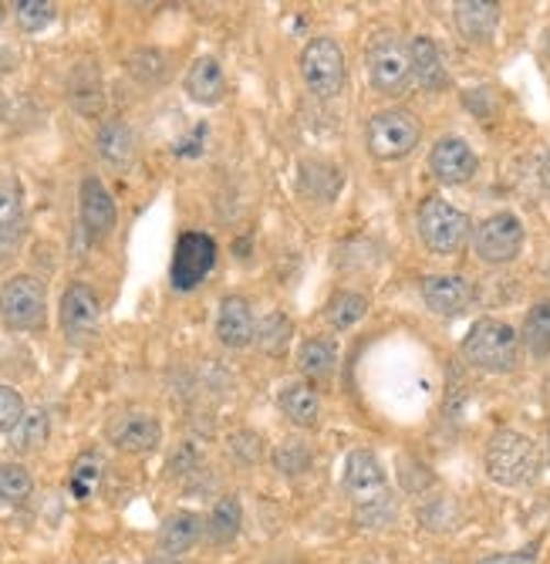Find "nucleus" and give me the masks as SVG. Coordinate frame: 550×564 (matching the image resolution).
Instances as JSON below:
<instances>
[{
	"mask_svg": "<svg viewBox=\"0 0 550 564\" xmlns=\"http://www.w3.org/2000/svg\"><path fill=\"white\" fill-rule=\"evenodd\" d=\"M540 453L537 443L517 430H500L486 446V474L500 487H524L537 477Z\"/></svg>",
	"mask_w": 550,
	"mask_h": 564,
	"instance_id": "nucleus-1",
	"label": "nucleus"
},
{
	"mask_svg": "<svg viewBox=\"0 0 550 564\" xmlns=\"http://www.w3.org/2000/svg\"><path fill=\"white\" fill-rule=\"evenodd\" d=\"M517 332L510 324H503L496 318H483L470 328V335L463 342V355L470 365L483 368V372H514L517 365Z\"/></svg>",
	"mask_w": 550,
	"mask_h": 564,
	"instance_id": "nucleus-2",
	"label": "nucleus"
},
{
	"mask_svg": "<svg viewBox=\"0 0 550 564\" xmlns=\"http://www.w3.org/2000/svg\"><path fill=\"white\" fill-rule=\"evenodd\" d=\"M419 237L433 254H460L470 241V217L439 197H429L419 207Z\"/></svg>",
	"mask_w": 550,
	"mask_h": 564,
	"instance_id": "nucleus-3",
	"label": "nucleus"
},
{
	"mask_svg": "<svg viewBox=\"0 0 550 564\" xmlns=\"http://www.w3.org/2000/svg\"><path fill=\"white\" fill-rule=\"evenodd\" d=\"M44 308H48V295L44 285L31 274H18L4 280L0 288V321L14 332H34L44 324Z\"/></svg>",
	"mask_w": 550,
	"mask_h": 564,
	"instance_id": "nucleus-4",
	"label": "nucleus"
},
{
	"mask_svg": "<svg viewBox=\"0 0 550 564\" xmlns=\"http://www.w3.org/2000/svg\"><path fill=\"white\" fill-rule=\"evenodd\" d=\"M301 75L304 85L317 99H335L345 88V52L332 37H314L301 52Z\"/></svg>",
	"mask_w": 550,
	"mask_h": 564,
	"instance_id": "nucleus-5",
	"label": "nucleus"
},
{
	"mask_svg": "<svg viewBox=\"0 0 550 564\" xmlns=\"http://www.w3.org/2000/svg\"><path fill=\"white\" fill-rule=\"evenodd\" d=\"M419 122L402 109L379 112L369 122V153L375 159H402L419 146Z\"/></svg>",
	"mask_w": 550,
	"mask_h": 564,
	"instance_id": "nucleus-6",
	"label": "nucleus"
},
{
	"mask_svg": "<svg viewBox=\"0 0 550 564\" xmlns=\"http://www.w3.org/2000/svg\"><path fill=\"white\" fill-rule=\"evenodd\" d=\"M364 62H369V78L382 96H402V91L408 88L412 58H408V48L399 37H392V34L379 37L369 48V58Z\"/></svg>",
	"mask_w": 550,
	"mask_h": 564,
	"instance_id": "nucleus-7",
	"label": "nucleus"
},
{
	"mask_svg": "<svg viewBox=\"0 0 550 564\" xmlns=\"http://www.w3.org/2000/svg\"><path fill=\"white\" fill-rule=\"evenodd\" d=\"M216 264V241L210 233H182L176 241V254H172V288L176 291H193L203 285V277L213 270Z\"/></svg>",
	"mask_w": 550,
	"mask_h": 564,
	"instance_id": "nucleus-8",
	"label": "nucleus"
},
{
	"mask_svg": "<svg viewBox=\"0 0 550 564\" xmlns=\"http://www.w3.org/2000/svg\"><path fill=\"white\" fill-rule=\"evenodd\" d=\"M473 247L486 264H507L524 247V223L514 213H493L476 226Z\"/></svg>",
	"mask_w": 550,
	"mask_h": 564,
	"instance_id": "nucleus-9",
	"label": "nucleus"
},
{
	"mask_svg": "<svg viewBox=\"0 0 550 564\" xmlns=\"http://www.w3.org/2000/svg\"><path fill=\"white\" fill-rule=\"evenodd\" d=\"M99 321H102V305L99 295L91 291L81 280L65 288L61 295V332L68 342H85L99 332Z\"/></svg>",
	"mask_w": 550,
	"mask_h": 564,
	"instance_id": "nucleus-10",
	"label": "nucleus"
},
{
	"mask_svg": "<svg viewBox=\"0 0 550 564\" xmlns=\"http://www.w3.org/2000/svg\"><path fill=\"white\" fill-rule=\"evenodd\" d=\"M345 490H348V497L355 500V507L389 497L385 469H382V463H379L375 453H369V450H355V453L345 460Z\"/></svg>",
	"mask_w": 550,
	"mask_h": 564,
	"instance_id": "nucleus-11",
	"label": "nucleus"
},
{
	"mask_svg": "<svg viewBox=\"0 0 550 564\" xmlns=\"http://www.w3.org/2000/svg\"><path fill=\"white\" fill-rule=\"evenodd\" d=\"M78 207H81V226L88 233V241H105L112 226H115V200L105 190V183L99 176H85L81 179V193H78Z\"/></svg>",
	"mask_w": 550,
	"mask_h": 564,
	"instance_id": "nucleus-12",
	"label": "nucleus"
},
{
	"mask_svg": "<svg viewBox=\"0 0 550 564\" xmlns=\"http://www.w3.org/2000/svg\"><path fill=\"white\" fill-rule=\"evenodd\" d=\"M109 443L125 453H153L162 440L159 419L149 412H122L109 422Z\"/></svg>",
	"mask_w": 550,
	"mask_h": 564,
	"instance_id": "nucleus-13",
	"label": "nucleus"
},
{
	"mask_svg": "<svg viewBox=\"0 0 550 564\" xmlns=\"http://www.w3.org/2000/svg\"><path fill=\"white\" fill-rule=\"evenodd\" d=\"M476 166H480L476 153L463 143V139H442V143L433 146V156H429L433 176L449 186H460V183L473 179Z\"/></svg>",
	"mask_w": 550,
	"mask_h": 564,
	"instance_id": "nucleus-14",
	"label": "nucleus"
},
{
	"mask_svg": "<svg viewBox=\"0 0 550 564\" xmlns=\"http://www.w3.org/2000/svg\"><path fill=\"white\" fill-rule=\"evenodd\" d=\"M216 335L226 349H247L257 339V321L247 305V298H223L220 314H216Z\"/></svg>",
	"mask_w": 550,
	"mask_h": 564,
	"instance_id": "nucleus-15",
	"label": "nucleus"
},
{
	"mask_svg": "<svg viewBox=\"0 0 550 564\" xmlns=\"http://www.w3.org/2000/svg\"><path fill=\"white\" fill-rule=\"evenodd\" d=\"M423 298L436 314L449 318V314H460L473 301V288L460 274H436L423 280Z\"/></svg>",
	"mask_w": 550,
	"mask_h": 564,
	"instance_id": "nucleus-16",
	"label": "nucleus"
},
{
	"mask_svg": "<svg viewBox=\"0 0 550 564\" xmlns=\"http://www.w3.org/2000/svg\"><path fill=\"white\" fill-rule=\"evenodd\" d=\"M203 517L193 513V510H179L172 517H166V524L159 528V548L169 554V557H179V554H187L193 551V544L200 541L203 534Z\"/></svg>",
	"mask_w": 550,
	"mask_h": 564,
	"instance_id": "nucleus-17",
	"label": "nucleus"
},
{
	"mask_svg": "<svg viewBox=\"0 0 550 564\" xmlns=\"http://www.w3.org/2000/svg\"><path fill=\"white\" fill-rule=\"evenodd\" d=\"M99 156L115 166V169H128L135 159V132L128 122L122 119H105L99 125Z\"/></svg>",
	"mask_w": 550,
	"mask_h": 564,
	"instance_id": "nucleus-18",
	"label": "nucleus"
},
{
	"mask_svg": "<svg viewBox=\"0 0 550 564\" xmlns=\"http://www.w3.org/2000/svg\"><path fill=\"white\" fill-rule=\"evenodd\" d=\"M408 58H412V75L419 78L423 88L442 91L449 85V71L442 65V55H439L433 37H416V41H412L408 44Z\"/></svg>",
	"mask_w": 550,
	"mask_h": 564,
	"instance_id": "nucleus-19",
	"label": "nucleus"
},
{
	"mask_svg": "<svg viewBox=\"0 0 550 564\" xmlns=\"http://www.w3.org/2000/svg\"><path fill=\"white\" fill-rule=\"evenodd\" d=\"M187 91L190 99L200 106H216L226 91V78L223 68L216 65V58H197L187 71Z\"/></svg>",
	"mask_w": 550,
	"mask_h": 564,
	"instance_id": "nucleus-20",
	"label": "nucleus"
},
{
	"mask_svg": "<svg viewBox=\"0 0 550 564\" xmlns=\"http://www.w3.org/2000/svg\"><path fill=\"white\" fill-rule=\"evenodd\" d=\"M500 21V4H490V0H463L456 4V27L467 41H486L496 31Z\"/></svg>",
	"mask_w": 550,
	"mask_h": 564,
	"instance_id": "nucleus-21",
	"label": "nucleus"
},
{
	"mask_svg": "<svg viewBox=\"0 0 550 564\" xmlns=\"http://www.w3.org/2000/svg\"><path fill=\"white\" fill-rule=\"evenodd\" d=\"M281 409H284V416L294 422V427H301V430L317 427V419H321V399H317V392L307 383H288L281 389Z\"/></svg>",
	"mask_w": 550,
	"mask_h": 564,
	"instance_id": "nucleus-22",
	"label": "nucleus"
},
{
	"mask_svg": "<svg viewBox=\"0 0 550 564\" xmlns=\"http://www.w3.org/2000/svg\"><path fill=\"white\" fill-rule=\"evenodd\" d=\"M24 226V193L14 176H0V244H11Z\"/></svg>",
	"mask_w": 550,
	"mask_h": 564,
	"instance_id": "nucleus-23",
	"label": "nucleus"
},
{
	"mask_svg": "<svg viewBox=\"0 0 550 564\" xmlns=\"http://www.w3.org/2000/svg\"><path fill=\"white\" fill-rule=\"evenodd\" d=\"M240 521H244V510L237 497H220L210 521H206V534L213 544H231L240 534Z\"/></svg>",
	"mask_w": 550,
	"mask_h": 564,
	"instance_id": "nucleus-24",
	"label": "nucleus"
},
{
	"mask_svg": "<svg viewBox=\"0 0 550 564\" xmlns=\"http://www.w3.org/2000/svg\"><path fill=\"white\" fill-rule=\"evenodd\" d=\"M335 349H332V342H325V339H311V342H304L301 345V352H298V365H301V372L307 375V379H314V383H325V379H332L335 375Z\"/></svg>",
	"mask_w": 550,
	"mask_h": 564,
	"instance_id": "nucleus-25",
	"label": "nucleus"
},
{
	"mask_svg": "<svg viewBox=\"0 0 550 564\" xmlns=\"http://www.w3.org/2000/svg\"><path fill=\"white\" fill-rule=\"evenodd\" d=\"M48 433H52L48 409H31V412H24V419L18 422V430L11 433V446H14L18 453L41 450L44 443H48Z\"/></svg>",
	"mask_w": 550,
	"mask_h": 564,
	"instance_id": "nucleus-26",
	"label": "nucleus"
},
{
	"mask_svg": "<svg viewBox=\"0 0 550 564\" xmlns=\"http://www.w3.org/2000/svg\"><path fill=\"white\" fill-rule=\"evenodd\" d=\"M524 342L534 358L550 355V301H540L530 308V314L524 321Z\"/></svg>",
	"mask_w": 550,
	"mask_h": 564,
	"instance_id": "nucleus-27",
	"label": "nucleus"
},
{
	"mask_svg": "<svg viewBox=\"0 0 550 564\" xmlns=\"http://www.w3.org/2000/svg\"><path fill=\"white\" fill-rule=\"evenodd\" d=\"M34 480L21 463H0V507H18L31 497Z\"/></svg>",
	"mask_w": 550,
	"mask_h": 564,
	"instance_id": "nucleus-28",
	"label": "nucleus"
},
{
	"mask_svg": "<svg viewBox=\"0 0 550 564\" xmlns=\"http://www.w3.org/2000/svg\"><path fill=\"white\" fill-rule=\"evenodd\" d=\"M291 332H294V324L284 318V314H267L263 321H260V328H257V345H260V352H267V355H281L284 349H288V342H291Z\"/></svg>",
	"mask_w": 550,
	"mask_h": 564,
	"instance_id": "nucleus-29",
	"label": "nucleus"
},
{
	"mask_svg": "<svg viewBox=\"0 0 550 564\" xmlns=\"http://www.w3.org/2000/svg\"><path fill=\"white\" fill-rule=\"evenodd\" d=\"M102 480V460L96 453H81L71 466V477H68V490L78 497V500H88L96 484Z\"/></svg>",
	"mask_w": 550,
	"mask_h": 564,
	"instance_id": "nucleus-30",
	"label": "nucleus"
},
{
	"mask_svg": "<svg viewBox=\"0 0 550 564\" xmlns=\"http://www.w3.org/2000/svg\"><path fill=\"white\" fill-rule=\"evenodd\" d=\"M364 311H369V298H361L355 291H341L328 301L325 314H328V324L332 328H351L355 321L364 318Z\"/></svg>",
	"mask_w": 550,
	"mask_h": 564,
	"instance_id": "nucleus-31",
	"label": "nucleus"
},
{
	"mask_svg": "<svg viewBox=\"0 0 550 564\" xmlns=\"http://www.w3.org/2000/svg\"><path fill=\"white\" fill-rule=\"evenodd\" d=\"M311 460H314V453L304 440H284L278 450H273V463H278V469L288 477H301L311 466Z\"/></svg>",
	"mask_w": 550,
	"mask_h": 564,
	"instance_id": "nucleus-32",
	"label": "nucleus"
},
{
	"mask_svg": "<svg viewBox=\"0 0 550 564\" xmlns=\"http://www.w3.org/2000/svg\"><path fill=\"white\" fill-rule=\"evenodd\" d=\"M14 18L24 31H41L55 21V4H48V0H18Z\"/></svg>",
	"mask_w": 550,
	"mask_h": 564,
	"instance_id": "nucleus-33",
	"label": "nucleus"
},
{
	"mask_svg": "<svg viewBox=\"0 0 550 564\" xmlns=\"http://www.w3.org/2000/svg\"><path fill=\"white\" fill-rule=\"evenodd\" d=\"M128 71L139 78L143 85H156L162 75H166V65H162V55L153 52V48H143L128 58Z\"/></svg>",
	"mask_w": 550,
	"mask_h": 564,
	"instance_id": "nucleus-34",
	"label": "nucleus"
},
{
	"mask_svg": "<svg viewBox=\"0 0 550 564\" xmlns=\"http://www.w3.org/2000/svg\"><path fill=\"white\" fill-rule=\"evenodd\" d=\"M392 517H395V500H392V494L382 497V500H372V504L355 507V521H358L361 528H385V524H392Z\"/></svg>",
	"mask_w": 550,
	"mask_h": 564,
	"instance_id": "nucleus-35",
	"label": "nucleus"
},
{
	"mask_svg": "<svg viewBox=\"0 0 550 564\" xmlns=\"http://www.w3.org/2000/svg\"><path fill=\"white\" fill-rule=\"evenodd\" d=\"M21 419H24L21 392L11 389V386H0V433H14Z\"/></svg>",
	"mask_w": 550,
	"mask_h": 564,
	"instance_id": "nucleus-36",
	"label": "nucleus"
},
{
	"mask_svg": "<svg viewBox=\"0 0 550 564\" xmlns=\"http://www.w3.org/2000/svg\"><path fill=\"white\" fill-rule=\"evenodd\" d=\"M231 443H234V453H240L247 463H254V460H260V456H263V440H260V436H254V433H237Z\"/></svg>",
	"mask_w": 550,
	"mask_h": 564,
	"instance_id": "nucleus-37",
	"label": "nucleus"
},
{
	"mask_svg": "<svg viewBox=\"0 0 550 564\" xmlns=\"http://www.w3.org/2000/svg\"><path fill=\"white\" fill-rule=\"evenodd\" d=\"M480 564H537V548H524V551H514V554H490L483 557Z\"/></svg>",
	"mask_w": 550,
	"mask_h": 564,
	"instance_id": "nucleus-38",
	"label": "nucleus"
},
{
	"mask_svg": "<svg viewBox=\"0 0 550 564\" xmlns=\"http://www.w3.org/2000/svg\"><path fill=\"white\" fill-rule=\"evenodd\" d=\"M540 183H543V190H547V197H550V156H547L543 166H540Z\"/></svg>",
	"mask_w": 550,
	"mask_h": 564,
	"instance_id": "nucleus-39",
	"label": "nucleus"
},
{
	"mask_svg": "<svg viewBox=\"0 0 550 564\" xmlns=\"http://www.w3.org/2000/svg\"><path fill=\"white\" fill-rule=\"evenodd\" d=\"M149 564H179V561H176V557H169V554H166V557H153V561H149Z\"/></svg>",
	"mask_w": 550,
	"mask_h": 564,
	"instance_id": "nucleus-40",
	"label": "nucleus"
},
{
	"mask_svg": "<svg viewBox=\"0 0 550 564\" xmlns=\"http://www.w3.org/2000/svg\"><path fill=\"white\" fill-rule=\"evenodd\" d=\"M270 564H291V561H270Z\"/></svg>",
	"mask_w": 550,
	"mask_h": 564,
	"instance_id": "nucleus-41",
	"label": "nucleus"
},
{
	"mask_svg": "<svg viewBox=\"0 0 550 564\" xmlns=\"http://www.w3.org/2000/svg\"><path fill=\"white\" fill-rule=\"evenodd\" d=\"M0 21H4V8H0Z\"/></svg>",
	"mask_w": 550,
	"mask_h": 564,
	"instance_id": "nucleus-42",
	"label": "nucleus"
},
{
	"mask_svg": "<svg viewBox=\"0 0 550 564\" xmlns=\"http://www.w3.org/2000/svg\"><path fill=\"white\" fill-rule=\"evenodd\" d=\"M0 112H4V99H0Z\"/></svg>",
	"mask_w": 550,
	"mask_h": 564,
	"instance_id": "nucleus-43",
	"label": "nucleus"
}]
</instances>
